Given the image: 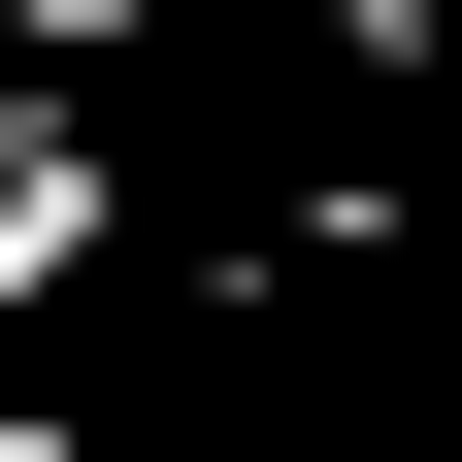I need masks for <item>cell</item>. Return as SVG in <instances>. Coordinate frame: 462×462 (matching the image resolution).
Masks as SVG:
<instances>
[{
    "label": "cell",
    "instance_id": "obj_2",
    "mask_svg": "<svg viewBox=\"0 0 462 462\" xmlns=\"http://www.w3.org/2000/svg\"><path fill=\"white\" fill-rule=\"evenodd\" d=\"M0 462H99V430H67V396H0Z\"/></svg>",
    "mask_w": 462,
    "mask_h": 462
},
{
    "label": "cell",
    "instance_id": "obj_1",
    "mask_svg": "<svg viewBox=\"0 0 462 462\" xmlns=\"http://www.w3.org/2000/svg\"><path fill=\"white\" fill-rule=\"evenodd\" d=\"M99 264H133V133L99 99H0V330H67Z\"/></svg>",
    "mask_w": 462,
    "mask_h": 462
}]
</instances>
